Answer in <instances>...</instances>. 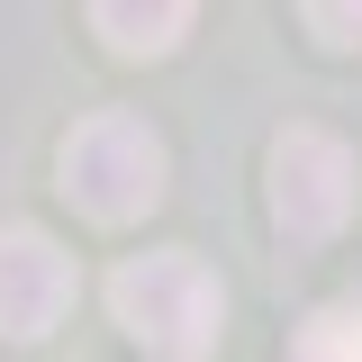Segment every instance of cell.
<instances>
[{"label":"cell","instance_id":"1","mask_svg":"<svg viewBox=\"0 0 362 362\" xmlns=\"http://www.w3.org/2000/svg\"><path fill=\"white\" fill-rule=\"evenodd\" d=\"M109 308H118V326L154 362H209L218 354L226 299H218V281H209L199 254H127L109 272Z\"/></svg>","mask_w":362,"mask_h":362},{"label":"cell","instance_id":"2","mask_svg":"<svg viewBox=\"0 0 362 362\" xmlns=\"http://www.w3.org/2000/svg\"><path fill=\"white\" fill-rule=\"evenodd\" d=\"M54 173H64V199L100 226H127L145 218L154 199H163V136L127 118V109H100L82 127L64 136V154H54Z\"/></svg>","mask_w":362,"mask_h":362},{"label":"cell","instance_id":"3","mask_svg":"<svg viewBox=\"0 0 362 362\" xmlns=\"http://www.w3.org/2000/svg\"><path fill=\"white\" fill-rule=\"evenodd\" d=\"M354 218V154L326 127H290L272 145V226L290 245H326Z\"/></svg>","mask_w":362,"mask_h":362},{"label":"cell","instance_id":"4","mask_svg":"<svg viewBox=\"0 0 362 362\" xmlns=\"http://www.w3.org/2000/svg\"><path fill=\"white\" fill-rule=\"evenodd\" d=\"M73 308V254L45 226H0V335L37 344Z\"/></svg>","mask_w":362,"mask_h":362},{"label":"cell","instance_id":"5","mask_svg":"<svg viewBox=\"0 0 362 362\" xmlns=\"http://www.w3.org/2000/svg\"><path fill=\"white\" fill-rule=\"evenodd\" d=\"M90 28L109 37V54H173L190 37V0H154V9H136V0H90Z\"/></svg>","mask_w":362,"mask_h":362},{"label":"cell","instance_id":"6","mask_svg":"<svg viewBox=\"0 0 362 362\" xmlns=\"http://www.w3.org/2000/svg\"><path fill=\"white\" fill-rule=\"evenodd\" d=\"M299 362H362V308H317L299 326Z\"/></svg>","mask_w":362,"mask_h":362},{"label":"cell","instance_id":"7","mask_svg":"<svg viewBox=\"0 0 362 362\" xmlns=\"http://www.w3.org/2000/svg\"><path fill=\"white\" fill-rule=\"evenodd\" d=\"M308 28L326 45H362V9H335V0H308Z\"/></svg>","mask_w":362,"mask_h":362}]
</instances>
